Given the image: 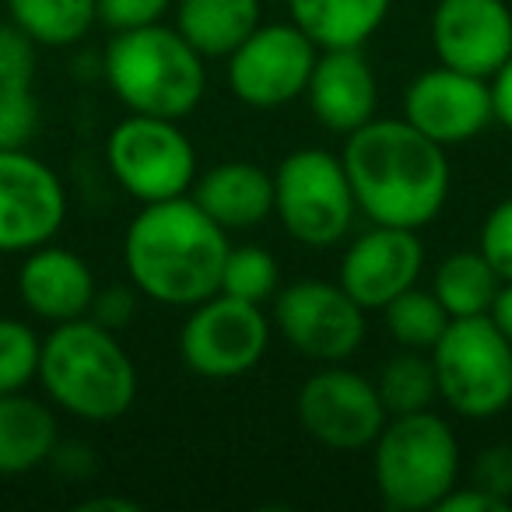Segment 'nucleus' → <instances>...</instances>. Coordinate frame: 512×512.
Returning <instances> with one entry per match:
<instances>
[{"label":"nucleus","mask_w":512,"mask_h":512,"mask_svg":"<svg viewBox=\"0 0 512 512\" xmlns=\"http://www.w3.org/2000/svg\"><path fill=\"white\" fill-rule=\"evenodd\" d=\"M341 162L348 169L355 204L372 225L425 228L439 218L449 197L446 148L411 123L379 120L344 137Z\"/></svg>","instance_id":"f257e3e1"},{"label":"nucleus","mask_w":512,"mask_h":512,"mask_svg":"<svg viewBox=\"0 0 512 512\" xmlns=\"http://www.w3.org/2000/svg\"><path fill=\"white\" fill-rule=\"evenodd\" d=\"M228 232L214 225L197 200L186 197L141 204L123 235L127 281L158 306L190 309L221 288Z\"/></svg>","instance_id":"f03ea898"},{"label":"nucleus","mask_w":512,"mask_h":512,"mask_svg":"<svg viewBox=\"0 0 512 512\" xmlns=\"http://www.w3.org/2000/svg\"><path fill=\"white\" fill-rule=\"evenodd\" d=\"M36 383L53 407L92 425L123 418L137 400L134 358L113 330L88 316L57 323L43 337Z\"/></svg>","instance_id":"7ed1b4c3"},{"label":"nucleus","mask_w":512,"mask_h":512,"mask_svg":"<svg viewBox=\"0 0 512 512\" xmlns=\"http://www.w3.org/2000/svg\"><path fill=\"white\" fill-rule=\"evenodd\" d=\"M102 71L113 95L141 116L183 120L207 92L204 57L179 36L176 25H144L113 32L102 57Z\"/></svg>","instance_id":"20e7f679"},{"label":"nucleus","mask_w":512,"mask_h":512,"mask_svg":"<svg viewBox=\"0 0 512 512\" xmlns=\"http://www.w3.org/2000/svg\"><path fill=\"white\" fill-rule=\"evenodd\" d=\"M372 477L390 512H435L460 477V442L442 414H393L372 442Z\"/></svg>","instance_id":"39448f33"},{"label":"nucleus","mask_w":512,"mask_h":512,"mask_svg":"<svg viewBox=\"0 0 512 512\" xmlns=\"http://www.w3.org/2000/svg\"><path fill=\"white\" fill-rule=\"evenodd\" d=\"M439 404L470 421L502 414L512 404V344L491 316L449 320L432 351Z\"/></svg>","instance_id":"423d86ee"},{"label":"nucleus","mask_w":512,"mask_h":512,"mask_svg":"<svg viewBox=\"0 0 512 512\" xmlns=\"http://www.w3.org/2000/svg\"><path fill=\"white\" fill-rule=\"evenodd\" d=\"M274 214L295 242L313 249L337 246L358 214L355 190L341 155L299 148L274 169Z\"/></svg>","instance_id":"0eeeda50"},{"label":"nucleus","mask_w":512,"mask_h":512,"mask_svg":"<svg viewBox=\"0 0 512 512\" xmlns=\"http://www.w3.org/2000/svg\"><path fill=\"white\" fill-rule=\"evenodd\" d=\"M106 165L113 179L137 200L186 197L197 179V151L176 120L130 113L106 137Z\"/></svg>","instance_id":"6e6552de"},{"label":"nucleus","mask_w":512,"mask_h":512,"mask_svg":"<svg viewBox=\"0 0 512 512\" xmlns=\"http://www.w3.org/2000/svg\"><path fill=\"white\" fill-rule=\"evenodd\" d=\"M274 323L264 306L214 292L190 306L179 330V358L200 379H239L264 362Z\"/></svg>","instance_id":"1a4fd4ad"},{"label":"nucleus","mask_w":512,"mask_h":512,"mask_svg":"<svg viewBox=\"0 0 512 512\" xmlns=\"http://www.w3.org/2000/svg\"><path fill=\"white\" fill-rule=\"evenodd\" d=\"M271 323L288 348L320 365L348 362L365 341V309L341 288V281H295L274 295Z\"/></svg>","instance_id":"9d476101"},{"label":"nucleus","mask_w":512,"mask_h":512,"mask_svg":"<svg viewBox=\"0 0 512 512\" xmlns=\"http://www.w3.org/2000/svg\"><path fill=\"white\" fill-rule=\"evenodd\" d=\"M320 57L316 43L295 22L256 25L228 53V88L253 109H278L302 99Z\"/></svg>","instance_id":"9b49d317"},{"label":"nucleus","mask_w":512,"mask_h":512,"mask_svg":"<svg viewBox=\"0 0 512 512\" xmlns=\"http://www.w3.org/2000/svg\"><path fill=\"white\" fill-rule=\"evenodd\" d=\"M295 414L309 439L327 449H341V453L369 449L390 421L376 383L344 369L341 362L323 365L302 383L295 397Z\"/></svg>","instance_id":"f8f14e48"},{"label":"nucleus","mask_w":512,"mask_h":512,"mask_svg":"<svg viewBox=\"0 0 512 512\" xmlns=\"http://www.w3.org/2000/svg\"><path fill=\"white\" fill-rule=\"evenodd\" d=\"M67 221L60 176L29 148L0 151V253H29L57 239Z\"/></svg>","instance_id":"ddd939ff"},{"label":"nucleus","mask_w":512,"mask_h":512,"mask_svg":"<svg viewBox=\"0 0 512 512\" xmlns=\"http://www.w3.org/2000/svg\"><path fill=\"white\" fill-rule=\"evenodd\" d=\"M404 120L442 148L474 141L495 123L491 81L439 64L421 71L404 92Z\"/></svg>","instance_id":"4468645a"},{"label":"nucleus","mask_w":512,"mask_h":512,"mask_svg":"<svg viewBox=\"0 0 512 512\" xmlns=\"http://www.w3.org/2000/svg\"><path fill=\"white\" fill-rule=\"evenodd\" d=\"M425 271V242L414 228L372 225L341 256V288L365 309H383L400 292L418 285Z\"/></svg>","instance_id":"2eb2a0df"},{"label":"nucleus","mask_w":512,"mask_h":512,"mask_svg":"<svg viewBox=\"0 0 512 512\" xmlns=\"http://www.w3.org/2000/svg\"><path fill=\"white\" fill-rule=\"evenodd\" d=\"M432 50L439 64L491 81L512 57V8L505 0H439Z\"/></svg>","instance_id":"dca6fc26"},{"label":"nucleus","mask_w":512,"mask_h":512,"mask_svg":"<svg viewBox=\"0 0 512 512\" xmlns=\"http://www.w3.org/2000/svg\"><path fill=\"white\" fill-rule=\"evenodd\" d=\"M302 99L309 102L320 127H327L330 134L348 137L358 127H365L376 116L379 85L372 64L362 57V46H355V50H320Z\"/></svg>","instance_id":"f3484780"},{"label":"nucleus","mask_w":512,"mask_h":512,"mask_svg":"<svg viewBox=\"0 0 512 512\" xmlns=\"http://www.w3.org/2000/svg\"><path fill=\"white\" fill-rule=\"evenodd\" d=\"M95 274L74 249L64 246H36L25 253L18 267V299L36 320L67 323L88 316L95 299Z\"/></svg>","instance_id":"a211bd4d"},{"label":"nucleus","mask_w":512,"mask_h":512,"mask_svg":"<svg viewBox=\"0 0 512 512\" xmlns=\"http://www.w3.org/2000/svg\"><path fill=\"white\" fill-rule=\"evenodd\" d=\"M190 197L225 232L256 228L274 214V172L253 162H218L193 179Z\"/></svg>","instance_id":"6ab92c4d"},{"label":"nucleus","mask_w":512,"mask_h":512,"mask_svg":"<svg viewBox=\"0 0 512 512\" xmlns=\"http://www.w3.org/2000/svg\"><path fill=\"white\" fill-rule=\"evenodd\" d=\"M60 446L57 414L32 393H0V477H22L53 460Z\"/></svg>","instance_id":"aec40b11"},{"label":"nucleus","mask_w":512,"mask_h":512,"mask_svg":"<svg viewBox=\"0 0 512 512\" xmlns=\"http://www.w3.org/2000/svg\"><path fill=\"white\" fill-rule=\"evenodd\" d=\"M393 0H288L292 22L316 50H355L379 32Z\"/></svg>","instance_id":"412c9836"},{"label":"nucleus","mask_w":512,"mask_h":512,"mask_svg":"<svg viewBox=\"0 0 512 512\" xmlns=\"http://www.w3.org/2000/svg\"><path fill=\"white\" fill-rule=\"evenodd\" d=\"M176 29L200 57H228L260 25V0H176Z\"/></svg>","instance_id":"4be33fe9"},{"label":"nucleus","mask_w":512,"mask_h":512,"mask_svg":"<svg viewBox=\"0 0 512 512\" xmlns=\"http://www.w3.org/2000/svg\"><path fill=\"white\" fill-rule=\"evenodd\" d=\"M502 278L484 260L481 249H460L449 253L432 274V292L453 320L467 316H488L498 299Z\"/></svg>","instance_id":"5701e85b"},{"label":"nucleus","mask_w":512,"mask_h":512,"mask_svg":"<svg viewBox=\"0 0 512 512\" xmlns=\"http://www.w3.org/2000/svg\"><path fill=\"white\" fill-rule=\"evenodd\" d=\"M8 15L36 46L64 50L95 29L99 4L95 0H8Z\"/></svg>","instance_id":"b1692460"},{"label":"nucleus","mask_w":512,"mask_h":512,"mask_svg":"<svg viewBox=\"0 0 512 512\" xmlns=\"http://www.w3.org/2000/svg\"><path fill=\"white\" fill-rule=\"evenodd\" d=\"M383 400L386 414H418L432 411L439 404V379L428 351L400 348L393 358H386L379 376L372 379Z\"/></svg>","instance_id":"393cba45"},{"label":"nucleus","mask_w":512,"mask_h":512,"mask_svg":"<svg viewBox=\"0 0 512 512\" xmlns=\"http://www.w3.org/2000/svg\"><path fill=\"white\" fill-rule=\"evenodd\" d=\"M379 313H383V323L393 341L411 351H432L439 337L446 334L449 320H453L442 309V302L435 299V292H425L418 285L400 292L393 302H386Z\"/></svg>","instance_id":"a878e982"},{"label":"nucleus","mask_w":512,"mask_h":512,"mask_svg":"<svg viewBox=\"0 0 512 512\" xmlns=\"http://www.w3.org/2000/svg\"><path fill=\"white\" fill-rule=\"evenodd\" d=\"M278 288H281V271L271 249L253 246V242H246V246H228L218 292L232 295V299H242V302H253V306H264V302H274Z\"/></svg>","instance_id":"bb28decb"},{"label":"nucleus","mask_w":512,"mask_h":512,"mask_svg":"<svg viewBox=\"0 0 512 512\" xmlns=\"http://www.w3.org/2000/svg\"><path fill=\"white\" fill-rule=\"evenodd\" d=\"M43 337L15 316H0V393L29 390L39 376Z\"/></svg>","instance_id":"cd10ccee"},{"label":"nucleus","mask_w":512,"mask_h":512,"mask_svg":"<svg viewBox=\"0 0 512 512\" xmlns=\"http://www.w3.org/2000/svg\"><path fill=\"white\" fill-rule=\"evenodd\" d=\"M39 130V99L32 85H0V151L29 148Z\"/></svg>","instance_id":"c85d7f7f"},{"label":"nucleus","mask_w":512,"mask_h":512,"mask_svg":"<svg viewBox=\"0 0 512 512\" xmlns=\"http://www.w3.org/2000/svg\"><path fill=\"white\" fill-rule=\"evenodd\" d=\"M477 249L484 253L495 274L505 281H512V197L498 200L488 211L481 225V239H477Z\"/></svg>","instance_id":"c756f323"},{"label":"nucleus","mask_w":512,"mask_h":512,"mask_svg":"<svg viewBox=\"0 0 512 512\" xmlns=\"http://www.w3.org/2000/svg\"><path fill=\"white\" fill-rule=\"evenodd\" d=\"M36 81V43L15 22L0 25V85Z\"/></svg>","instance_id":"7c9ffc66"},{"label":"nucleus","mask_w":512,"mask_h":512,"mask_svg":"<svg viewBox=\"0 0 512 512\" xmlns=\"http://www.w3.org/2000/svg\"><path fill=\"white\" fill-rule=\"evenodd\" d=\"M95 4H99V22L109 32H127L162 22L176 0H95Z\"/></svg>","instance_id":"2f4dec72"},{"label":"nucleus","mask_w":512,"mask_h":512,"mask_svg":"<svg viewBox=\"0 0 512 512\" xmlns=\"http://www.w3.org/2000/svg\"><path fill=\"white\" fill-rule=\"evenodd\" d=\"M137 299H141V292H137L130 281H123V285L95 288V299H92V309H88V320H95L99 327L120 334V330H127L130 323H134Z\"/></svg>","instance_id":"473e14b6"},{"label":"nucleus","mask_w":512,"mask_h":512,"mask_svg":"<svg viewBox=\"0 0 512 512\" xmlns=\"http://www.w3.org/2000/svg\"><path fill=\"white\" fill-rule=\"evenodd\" d=\"M470 484H477V488L512 502V446L509 442H498V446H488L484 453H477L474 470H470Z\"/></svg>","instance_id":"72a5a7b5"},{"label":"nucleus","mask_w":512,"mask_h":512,"mask_svg":"<svg viewBox=\"0 0 512 512\" xmlns=\"http://www.w3.org/2000/svg\"><path fill=\"white\" fill-rule=\"evenodd\" d=\"M509 509H512V502L477 488V484H456V488L442 498L435 512H509Z\"/></svg>","instance_id":"f704fd0d"},{"label":"nucleus","mask_w":512,"mask_h":512,"mask_svg":"<svg viewBox=\"0 0 512 512\" xmlns=\"http://www.w3.org/2000/svg\"><path fill=\"white\" fill-rule=\"evenodd\" d=\"M491 102H495V123H502L512 134V57L491 78Z\"/></svg>","instance_id":"c9c22d12"},{"label":"nucleus","mask_w":512,"mask_h":512,"mask_svg":"<svg viewBox=\"0 0 512 512\" xmlns=\"http://www.w3.org/2000/svg\"><path fill=\"white\" fill-rule=\"evenodd\" d=\"M491 320H495V327L505 334V341L512 344V281H505L502 288H498V299L495 306H491Z\"/></svg>","instance_id":"e433bc0d"},{"label":"nucleus","mask_w":512,"mask_h":512,"mask_svg":"<svg viewBox=\"0 0 512 512\" xmlns=\"http://www.w3.org/2000/svg\"><path fill=\"white\" fill-rule=\"evenodd\" d=\"M81 512H137L141 505L134 502V498H120V495H106V498H85V502L78 505Z\"/></svg>","instance_id":"4c0bfd02"}]
</instances>
